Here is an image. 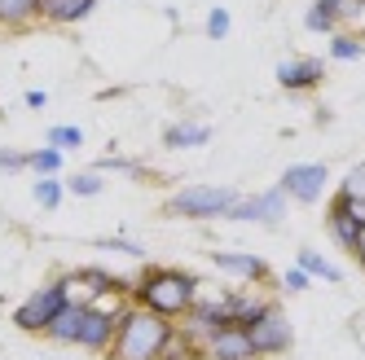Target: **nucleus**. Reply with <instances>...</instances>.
I'll use <instances>...</instances> for the list:
<instances>
[{"label": "nucleus", "mask_w": 365, "mask_h": 360, "mask_svg": "<svg viewBox=\"0 0 365 360\" xmlns=\"http://www.w3.org/2000/svg\"><path fill=\"white\" fill-rule=\"evenodd\" d=\"M198 290H202V281L190 277L185 268L145 264L141 277L133 281V303L154 317H163V321H185L198 307Z\"/></svg>", "instance_id": "nucleus-1"}, {"label": "nucleus", "mask_w": 365, "mask_h": 360, "mask_svg": "<svg viewBox=\"0 0 365 360\" xmlns=\"http://www.w3.org/2000/svg\"><path fill=\"white\" fill-rule=\"evenodd\" d=\"M172 339H176V321H163L137 303H123L119 334H115L106 360H163Z\"/></svg>", "instance_id": "nucleus-2"}, {"label": "nucleus", "mask_w": 365, "mask_h": 360, "mask_svg": "<svg viewBox=\"0 0 365 360\" xmlns=\"http://www.w3.org/2000/svg\"><path fill=\"white\" fill-rule=\"evenodd\" d=\"M238 198L242 194L233 185H185V189H176L163 202V216H176V220H225Z\"/></svg>", "instance_id": "nucleus-3"}, {"label": "nucleus", "mask_w": 365, "mask_h": 360, "mask_svg": "<svg viewBox=\"0 0 365 360\" xmlns=\"http://www.w3.org/2000/svg\"><path fill=\"white\" fill-rule=\"evenodd\" d=\"M62 312H66V290H62V281H48V286L31 290L14 307V325L27 329V334H48V325H53Z\"/></svg>", "instance_id": "nucleus-4"}, {"label": "nucleus", "mask_w": 365, "mask_h": 360, "mask_svg": "<svg viewBox=\"0 0 365 360\" xmlns=\"http://www.w3.org/2000/svg\"><path fill=\"white\" fill-rule=\"evenodd\" d=\"M286 211H291V198H286L282 185H273V189H259V194L238 198V202L229 207L225 220H229V224H282Z\"/></svg>", "instance_id": "nucleus-5"}, {"label": "nucleus", "mask_w": 365, "mask_h": 360, "mask_svg": "<svg viewBox=\"0 0 365 360\" xmlns=\"http://www.w3.org/2000/svg\"><path fill=\"white\" fill-rule=\"evenodd\" d=\"M247 334H251V343H255V356H259V360H269V356H286V351L295 347V329H291V321H286V312H282L277 303H273L269 312L259 317Z\"/></svg>", "instance_id": "nucleus-6"}, {"label": "nucleus", "mask_w": 365, "mask_h": 360, "mask_svg": "<svg viewBox=\"0 0 365 360\" xmlns=\"http://www.w3.org/2000/svg\"><path fill=\"white\" fill-rule=\"evenodd\" d=\"M119 317H123V303L119 307H106V303L84 307V325H80V343H75V347L106 356L110 343H115V334H119Z\"/></svg>", "instance_id": "nucleus-7"}, {"label": "nucleus", "mask_w": 365, "mask_h": 360, "mask_svg": "<svg viewBox=\"0 0 365 360\" xmlns=\"http://www.w3.org/2000/svg\"><path fill=\"white\" fill-rule=\"evenodd\" d=\"M212 264H216V272L233 277L238 286H269V281H277L273 264L251 250H212Z\"/></svg>", "instance_id": "nucleus-8"}, {"label": "nucleus", "mask_w": 365, "mask_h": 360, "mask_svg": "<svg viewBox=\"0 0 365 360\" xmlns=\"http://www.w3.org/2000/svg\"><path fill=\"white\" fill-rule=\"evenodd\" d=\"M277 185L286 189V198L291 202H317L322 194H326V185H330V167L326 163H295V167H286L282 171V180Z\"/></svg>", "instance_id": "nucleus-9"}, {"label": "nucleus", "mask_w": 365, "mask_h": 360, "mask_svg": "<svg viewBox=\"0 0 365 360\" xmlns=\"http://www.w3.org/2000/svg\"><path fill=\"white\" fill-rule=\"evenodd\" d=\"M277 84L286 92H312L317 84H326V62L312 53H295V58L277 62Z\"/></svg>", "instance_id": "nucleus-10"}, {"label": "nucleus", "mask_w": 365, "mask_h": 360, "mask_svg": "<svg viewBox=\"0 0 365 360\" xmlns=\"http://www.w3.org/2000/svg\"><path fill=\"white\" fill-rule=\"evenodd\" d=\"M202 360H259V356H255L251 334L238 329V325H229V329L212 334V339L202 343Z\"/></svg>", "instance_id": "nucleus-11"}, {"label": "nucleus", "mask_w": 365, "mask_h": 360, "mask_svg": "<svg viewBox=\"0 0 365 360\" xmlns=\"http://www.w3.org/2000/svg\"><path fill=\"white\" fill-rule=\"evenodd\" d=\"M97 5L101 0H40V22H48V27H75Z\"/></svg>", "instance_id": "nucleus-12"}, {"label": "nucleus", "mask_w": 365, "mask_h": 360, "mask_svg": "<svg viewBox=\"0 0 365 360\" xmlns=\"http://www.w3.org/2000/svg\"><path fill=\"white\" fill-rule=\"evenodd\" d=\"M344 5L348 0H312L308 14H304V27L312 36H334V31H344Z\"/></svg>", "instance_id": "nucleus-13"}, {"label": "nucleus", "mask_w": 365, "mask_h": 360, "mask_svg": "<svg viewBox=\"0 0 365 360\" xmlns=\"http://www.w3.org/2000/svg\"><path fill=\"white\" fill-rule=\"evenodd\" d=\"M207 141H212V127L198 123V119H172V123L163 127V145H168V149H198V145H207Z\"/></svg>", "instance_id": "nucleus-14"}, {"label": "nucleus", "mask_w": 365, "mask_h": 360, "mask_svg": "<svg viewBox=\"0 0 365 360\" xmlns=\"http://www.w3.org/2000/svg\"><path fill=\"white\" fill-rule=\"evenodd\" d=\"M40 22V0H0V31H27Z\"/></svg>", "instance_id": "nucleus-15"}, {"label": "nucleus", "mask_w": 365, "mask_h": 360, "mask_svg": "<svg viewBox=\"0 0 365 360\" xmlns=\"http://www.w3.org/2000/svg\"><path fill=\"white\" fill-rule=\"evenodd\" d=\"M80 325H84V307H80V303H66V312L48 325L44 339H53V343H62V347H75V343H80Z\"/></svg>", "instance_id": "nucleus-16"}, {"label": "nucleus", "mask_w": 365, "mask_h": 360, "mask_svg": "<svg viewBox=\"0 0 365 360\" xmlns=\"http://www.w3.org/2000/svg\"><path fill=\"white\" fill-rule=\"evenodd\" d=\"M326 228H330V238L339 242V246H344L348 255H352V246H356V233H361V224L344 211V207H334V202H330V211H326Z\"/></svg>", "instance_id": "nucleus-17"}, {"label": "nucleus", "mask_w": 365, "mask_h": 360, "mask_svg": "<svg viewBox=\"0 0 365 360\" xmlns=\"http://www.w3.org/2000/svg\"><path fill=\"white\" fill-rule=\"evenodd\" d=\"M295 268H304L312 281H339L344 272H339V264H330L326 255H317V250H299L295 255Z\"/></svg>", "instance_id": "nucleus-18"}, {"label": "nucleus", "mask_w": 365, "mask_h": 360, "mask_svg": "<svg viewBox=\"0 0 365 360\" xmlns=\"http://www.w3.org/2000/svg\"><path fill=\"white\" fill-rule=\"evenodd\" d=\"M62 194H66V180H62V176H36L31 198L40 202L44 211H58V207H62Z\"/></svg>", "instance_id": "nucleus-19"}, {"label": "nucleus", "mask_w": 365, "mask_h": 360, "mask_svg": "<svg viewBox=\"0 0 365 360\" xmlns=\"http://www.w3.org/2000/svg\"><path fill=\"white\" fill-rule=\"evenodd\" d=\"M330 58L334 62H356V58H365V36H356V31H334L330 36Z\"/></svg>", "instance_id": "nucleus-20"}, {"label": "nucleus", "mask_w": 365, "mask_h": 360, "mask_svg": "<svg viewBox=\"0 0 365 360\" xmlns=\"http://www.w3.org/2000/svg\"><path fill=\"white\" fill-rule=\"evenodd\" d=\"M101 189H106V176L93 171V167H84V171L66 176V194H75V198H97Z\"/></svg>", "instance_id": "nucleus-21"}, {"label": "nucleus", "mask_w": 365, "mask_h": 360, "mask_svg": "<svg viewBox=\"0 0 365 360\" xmlns=\"http://www.w3.org/2000/svg\"><path fill=\"white\" fill-rule=\"evenodd\" d=\"M62 163H66V154L58 145H44V149H31V176H62Z\"/></svg>", "instance_id": "nucleus-22"}, {"label": "nucleus", "mask_w": 365, "mask_h": 360, "mask_svg": "<svg viewBox=\"0 0 365 360\" xmlns=\"http://www.w3.org/2000/svg\"><path fill=\"white\" fill-rule=\"evenodd\" d=\"M93 171H123V176H150V167L145 163H137V159H123V154H106V159H97L93 163Z\"/></svg>", "instance_id": "nucleus-23"}, {"label": "nucleus", "mask_w": 365, "mask_h": 360, "mask_svg": "<svg viewBox=\"0 0 365 360\" xmlns=\"http://www.w3.org/2000/svg\"><path fill=\"white\" fill-rule=\"evenodd\" d=\"M48 145H58L62 154H71V149L84 145V132H80V127H71V123H53V127H48Z\"/></svg>", "instance_id": "nucleus-24"}, {"label": "nucleus", "mask_w": 365, "mask_h": 360, "mask_svg": "<svg viewBox=\"0 0 365 360\" xmlns=\"http://www.w3.org/2000/svg\"><path fill=\"white\" fill-rule=\"evenodd\" d=\"M31 167V149H9L0 145V171H27Z\"/></svg>", "instance_id": "nucleus-25"}, {"label": "nucleus", "mask_w": 365, "mask_h": 360, "mask_svg": "<svg viewBox=\"0 0 365 360\" xmlns=\"http://www.w3.org/2000/svg\"><path fill=\"white\" fill-rule=\"evenodd\" d=\"M330 202H334V207H344V211H348V216L365 228V198H361V194H344V189H339Z\"/></svg>", "instance_id": "nucleus-26"}, {"label": "nucleus", "mask_w": 365, "mask_h": 360, "mask_svg": "<svg viewBox=\"0 0 365 360\" xmlns=\"http://www.w3.org/2000/svg\"><path fill=\"white\" fill-rule=\"evenodd\" d=\"M277 281H282V290H286V295H304V290H312V277H308L304 268H286Z\"/></svg>", "instance_id": "nucleus-27"}, {"label": "nucleus", "mask_w": 365, "mask_h": 360, "mask_svg": "<svg viewBox=\"0 0 365 360\" xmlns=\"http://www.w3.org/2000/svg\"><path fill=\"white\" fill-rule=\"evenodd\" d=\"M97 250H119V255H133V260H145V246L128 242V238H97Z\"/></svg>", "instance_id": "nucleus-28"}, {"label": "nucleus", "mask_w": 365, "mask_h": 360, "mask_svg": "<svg viewBox=\"0 0 365 360\" xmlns=\"http://www.w3.org/2000/svg\"><path fill=\"white\" fill-rule=\"evenodd\" d=\"M202 31H207V40H225L229 36V9H212L202 22Z\"/></svg>", "instance_id": "nucleus-29"}, {"label": "nucleus", "mask_w": 365, "mask_h": 360, "mask_svg": "<svg viewBox=\"0 0 365 360\" xmlns=\"http://www.w3.org/2000/svg\"><path fill=\"white\" fill-rule=\"evenodd\" d=\"M344 194H361V198H365V159L344 176Z\"/></svg>", "instance_id": "nucleus-30"}, {"label": "nucleus", "mask_w": 365, "mask_h": 360, "mask_svg": "<svg viewBox=\"0 0 365 360\" xmlns=\"http://www.w3.org/2000/svg\"><path fill=\"white\" fill-rule=\"evenodd\" d=\"M352 260L365 268V228H361V233H356V246H352Z\"/></svg>", "instance_id": "nucleus-31"}, {"label": "nucleus", "mask_w": 365, "mask_h": 360, "mask_svg": "<svg viewBox=\"0 0 365 360\" xmlns=\"http://www.w3.org/2000/svg\"><path fill=\"white\" fill-rule=\"evenodd\" d=\"M22 101H27V106H31V110H40V106H44V92H40V88H31V92H27V97H22Z\"/></svg>", "instance_id": "nucleus-32"}]
</instances>
